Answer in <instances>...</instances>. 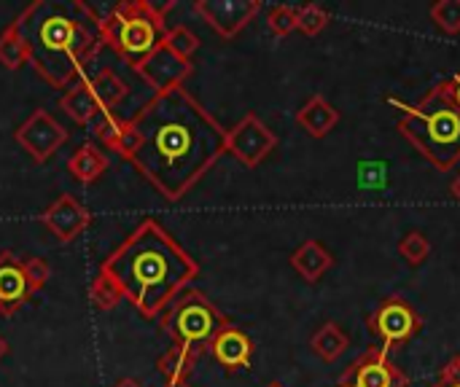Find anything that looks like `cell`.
Masks as SVG:
<instances>
[{
	"label": "cell",
	"mask_w": 460,
	"mask_h": 387,
	"mask_svg": "<svg viewBox=\"0 0 460 387\" xmlns=\"http://www.w3.org/2000/svg\"><path fill=\"white\" fill-rule=\"evenodd\" d=\"M391 105L402 108L399 132L420 156H426L439 172H450L460 164V108L450 78L434 84L418 105L396 97H391Z\"/></svg>",
	"instance_id": "277c9868"
},
{
	"label": "cell",
	"mask_w": 460,
	"mask_h": 387,
	"mask_svg": "<svg viewBox=\"0 0 460 387\" xmlns=\"http://www.w3.org/2000/svg\"><path fill=\"white\" fill-rule=\"evenodd\" d=\"M89 299H92L94 310H100V312H111V310H116V307L124 302V294H121L119 283H116V280H113V277L100 267L97 277L92 280Z\"/></svg>",
	"instance_id": "603a6c76"
},
{
	"label": "cell",
	"mask_w": 460,
	"mask_h": 387,
	"mask_svg": "<svg viewBox=\"0 0 460 387\" xmlns=\"http://www.w3.org/2000/svg\"><path fill=\"white\" fill-rule=\"evenodd\" d=\"M162 46H167L172 54L183 57V59H191L199 48V38L186 27V24H178V27H170L162 38Z\"/></svg>",
	"instance_id": "484cf974"
},
{
	"label": "cell",
	"mask_w": 460,
	"mask_h": 387,
	"mask_svg": "<svg viewBox=\"0 0 460 387\" xmlns=\"http://www.w3.org/2000/svg\"><path fill=\"white\" fill-rule=\"evenodd\" d=\"M143 145L135 170L167 199H183L226 154V129L186 89L154 94L135 116Z\"/></svg>",
	"instance_id": "6da1fadb"
},
{
	"label": "cell",
	"mask_w": 460,
	"mask_h": 387,
	"mask_svg": "<svg viewBox=\"0 0 460 387\" xmlns=\"http://www.w3.org/2000/svg\"><path fill=\"white\" fill-rule=\"evenodd\" d=\"M164 387H189V383H167Z\"/></svg>",
	"instance_id": "74e56055"
},
{
	"label": "cell",
	"mask_w": 460,
	"mask_h": 387,
	"mask_svg": "<svg viewBox=\"0 0 460 387\" xmlns=\"http://www.w3.org/2000/svg\"><path fill=\"white\" fill-rule=\"evenodd\" d=\"M450 194H453V199L460 205V172L453 178V183H450Z\"/></svg>",
	"instance_id": "e575fe53"
},
{
	"label": "cell",
	"mask_w": 460,
	"mask_h": 387,
	"mask_svg": "<svg viewBox=\"0 0 460 387\" xmlns=\"http://www.w3.org/2000/svg\"><path fill=\"white\" fill-rule=\"evenodd\" d=\"M175 3L156 5L151 0H121L102 13V43L111 46L132 70H137L159 46L170 30L164 16Z\"/></svg>",
	"instance_id": "5b68a950"
},
{
	"label": "cell",
	"mask_w": 460,
	"mask_h": 387,
	"mask_svg": "<svg viewBox=\"0 0 460 387\" xmlns=\"http://www.w3.org/2000/svg\"><path fill=\"white\" fill-rule=\"evenodd\" d=\"M135 73L154 89V94H164V92L181 89L186 78L194 73V65L191 59L172 54L167 46H159Z\"/></svg>",
	"instance_id": "7c38bea8"
},
{
	"label": "cell",
	"mask_w": 460,
	"mask_h": 387,
	"mask_svg": "<svg viewBox=\"0 0 460 387\" xmlns=\"http://www.w3.org/2000/svg\"><path fill=\"white\" fill-rule=\"evenodd\" d=\"M0 65L5 70H19V67L30 65L27 43L22 40V35L11 24L0 32Z\"/></svg>",
	"instance_id": "cb8c5ba5"
},
{
	"label": "cell",
	"mask_w": 460,
	"mask_h": 387,
	"mask_svg": "<svg viewBox=\"0 0 460 387\" xmlns=\"http://www.w3.org/2000/svg\"><path fill=\"white\" fill-rule=\"evenodd\" d=\"M431 387H460V356H453L442 372H439V380Z\"/></svg>",
	"instance_id": "d6a6232c"
},
{
	"label": "cell",
	"mask_w": 460,
	"mask_h": 387,
	"mask_svg": "<svg viewBox=\"0 0 460 387\" xmlns=\"http://www.w3.org/2000/svg\"><path fill=\"white\" fill-rule=\"evenodd\" d=\"M278 148V135L256 116L245 113L234 127L226 129V154L245 167H259Z\"/></svg>",
	"instance_id": "ba28073f"
},
{
	"label": "cell",
	"mask_w": 460,
	"mask_h": 387,
	"mask_svg": "<svg viewBox=\"0 0 460 387\" xmlns=\"http://www.w3.org/2000/svg\"><path fill=\"white\" fill-rule=\"evenodd\" d=\"M140 145H143V137H140L137 127L132 124V119H127V124H124V129H121V135L116 137V143H113V148H111V151H116L121 159L132 162V159L137 156Z\"/></svg>",
	"instance_id": "4dcf8cb0"
},
{
	"label": "cell",
	"mask_w": 460,
	"mask_h": 387,
	"mask_svg": "<svg viewBox=\"0 0 460 387\" xmlns=\"http://www.w3.org/2000/svg\"><path fill=\"white\" fill-rule=\"evenodd\" d=\"M124 124H127V119L116 116L113 110H111V113L102 110V113L92 121V132H94V137H97L105 148H113V143H116V137L121 135Z\"/></svg>",
	"instance_id": "f1b7e54d"
},
{
	"label": "cell",
	"mask_w": 460,
	"mask_h": 387,
	"mask_svg": "<svg viewBox=\"0 0 460 387\" xmlns=\"http://www.w3.org/2000/svg\"><path fill=\"white\" fill-rule=\"evenodd\" d=\"M113 387H143L137 380H132V377H127V380H121V383H116Z\"/></svg>",
	"instance_id": "d590c367"
},
{
	"label": "cell",
	"mask_w": 460,
	"mask_h": 387,
	"mask_svg": "<svg viewBox=\"0 0 460 387\" xmlns=\"http://www.w3.org/2000/svg\"><path fill=\"white\" fill-rule=\"evenodd\" d=\"M348 347H350V339H348L345 329L334 321L321 323L310 337V350L326 364H337L348 353Z\"/></svg>",
	"instance_id": "ffe728a7"
},
{
	"label": "cell",
	"mask_w": 460,
	"mask_h": 387,
	"mask_svg": "<svg viewBox=\"0 0 460 387\" xmlns=\"http://www.w3.org/2000/svg\"><path fill=\"white\" fill-rule=\"evenodd\" d=\"M59 108H62L75 124H92V121L102 113V108H100V102H97V97H94L89 81H86V75H84L78 84H73V86L62 94Z\"/></svg>",
	"instance_id": "d6986e66"
},
{
	"label": "cell",
	"mask_w": 460,
	"mask_h": 387,
	"mask_svg": "<svg viewBox=\"0 0 460 387\" xmlns=\"http://www.w3.org/2000/svg\"><path fill=\"white\" fill-rule=\"evenodd\" d=\"M431 22L437 30L445 35H458L460 32V0H437L431 5Z\"/></svg>",
	"instance_id": "83f0119b"
},
{
	"label": "cell",
	"mask_w": 460,
	"mask_h": 387,
	"mask_svg": "<svg viewBox=\"0 0 460 387\" xmlns=\"http://www.w3.org/2000/svg\"><path fill=\"white\" fill-rule=\"evenodd\" d=\"M267 27L272 35L278 38H286L296 30V8L294 5H272L270 13H267Z\"/></svg>",
	"instance_id": "f546056e"
},
{
	"label": "cell",
	"mask_w": 460,
	"mask_h": 387,
	"mask_svg": "<svg viewBox=\"0 0 460 387\" xmlns=\"http://www.w3.org/2000/svg\"><path fill=\"white\" fill-rule=\"evenodd\" d=\"M102 269L148 321H159L199 275L197 259L154 218L140 221L111 251Z\"/></svg>",
	"instance_id": "7a4b0ae2"
},
{
	"label": "cell",
	"mask_w": 460,
	"mask_h": 387,
	"mask_svg": "<svg viewBox=\"0 0 460 387\" xmlns=\"http://www.w3.org/2000/svg\"><path fill=\"white\" fill-rule=\"evenodd\" d=\"M40 224L62 242H73L78 240L89 224H92V213L73 197V194H62L59 199H54L43 213H40Z\"/></svg>",
	"instance_id": "4fadbf2b"
},
{
	"label": "cell",
	"mask_w": 460,
	"mask_h": 387,
	"mask_svg": "<svg viewBox=\"0 0 460 387\" xmlns=\"http://www.w3.org/2000/svg\"><path fill=\"white\" fill-rule=\"evenodd\" d=\"M5 353H8V345H5V339H3V337H0V358H3V356H5Z\"/></svg>",
	"instance_id": "8d00e7d4"
},
{
	"label": "cell",
	"mask_w": 460,
	"mask_h": 387,
	"mask_svg": "<svg viewBox=\"0 0 460 387\" xmlns=\"http://www.w3.org/2000/svg\"><path fill=\"white\" fill-rule=\"evenodd\" d=\"M291 267L299 272V277L305 283H318L332 267H334V256L323 248V242L318 240H305L294 253H291Z\"/></svg>",
	"instance_id": "e0dca14e"
},
{
	"label": "cell",
	"mask_w": 460,
	"mask_h": 387,
	"mask_svg": "<svg viewBox=\"0 0 460 387\" xmlns=\"http://www.w3.org/2000/svg\"><path fill=\"white\" fill-rule=\"evenodd\" d=\"M210 356L213 361L226 372V374H234V372H243V369H251V361H253V339L237 329L234 323H229L224 331L216 334V339L210 342Z\"/></svg>",
	"instance_id": "5bb4252c"
},
{
	"label": "cell",
	"mask_w": 460,
	"mask_h": 387,
	"mask_svg": "<svg viewBox=\"0 0 460 387\" xmlns=\"http://www.w3.org/2000/svg\"><path fill=\"white\" fill-rule=\"evenodd\" d=\"M199 350H191V347H181V345H172L159 361H156V369L159 374L164 377V383H186L199 361Z\"/></svg>",
	"instance_id": "44dd1931"
},
{
	"label": "cell",
	"mask_w": 460,
	"mask_h": 387,
	"mask_svg": "<svg viewBox=\"0 0 460 387\" xmlns=\"http://www.w3.org/2000/svg\"><path fill=\"white\" fill-rule=\"evenodd\" d=\"M32 286L24 275V264L16 253L3 251L0 253V315L11 318L24 307V302L32 296Z\"/></svg>",
	"instance_id": "9a60e30c"
},
{
	"label": "cell",
	"mask_w": 460,
	"mask_h": 387,
	"mask_svg": "<svg viewBox=\"0 0 460 387\" xmlns=\"http://www.w3.org/2000/svg\"><path fill=\"white\" fill-rule=\"evenodd\" d=\"M22 264H24V275H27L32 291H40L49 283V277H51L49 264L43 259H38V256H27V259H22Z\"/></svg>",
	"instance_id": "1f68e13d"
},
{
	"label": "cell",
	"mask_w": 460,
	"mask_h": 387,
	"mask_svg": "<svg viewBox=\"0 0 460 387\" xmlns=\"http://www.w3.org/2000/svg\"><path fill=\"white\" fill-rule=\"evenodd\" d=\"M337 387H410V377L383 347H367L340 377Z\"/></svg>",
	"instance_id": "9c48e42d"
},
{
	"label": "cell",
	"mask_w": 460,
	"mask_h": 387,
	"mask_svg": "<svg viewBox=\"0 0 460 387\" xmlns=\"http://www.w3.org/2000/svg\"><path fill=\"white\" fill-rule=\"evenodd\" d=\"M296 124L315 140L332 135V129L340 124V110L323 97V94H313L299 110H296Z\"/></svg>",
	"instance_id": "2e32d148"
},
{
	"label": "cell",
	"mask_w": 460,
	"mask_h": 387,
	"mask_svg": "<svg viewBox=\"0 0 460 387\" xmlns=\"http://www.w3.org/2000/svg\"><path fill=\"white\" fill-rule=\"evenodd\" d=\"M332 22V13L318 5V3H302L296 5V30H302L305 35H318L326 30V24Z\"/></svg>",
	"instance_id": "d4e9b609"
},
{
	"label": "cell",
	"mask_w": 460,
	"mask_h": 387,
	"mask_svg": "<svg viewBox=\"0 0 460 387\" xmlns=\"http://www.w3.org/2000/svg\"><path fill=\"white\" fill-rule=\"evenodd\" d=\"M450 84H453V97H456V102H458L460 108V70L450 78Z\"/></svg>",
	"instance_id": "836d02e7"
},
{
	"label": "cell",
	"mask_w": 460,
	"mask_h": 387,
	"mask_svg": "<svg viewBox=\"0 0 460 387\" xmlns=\"http://www.w3.org/2000/svg\"><path fill=\"white\" fill-rule=\"evenodd\" d=\"M367 329L380 339V347L391 356L404 350L420 334L423 315L404 296H388L369 312Z\"/></svg>",
	"instance_id": "52a82bcc"
},
{
	"label": "cell",
	"mask_w": 460,
	"mask_h": 387,
	"mask_svg": "<svg viewBox=\"0 0 460 387\" xmlns=\"http://www.w3.org/2000/svg\"><path fill=\"white\" fill-rule=\"evenodd\" d=\"M13 140L19 143L22 151L30 154L32 162L43 164L67 143V129L49 110L38 108L19 124V129L13 132Z\"/></svg>",
	"instance_id": "30bf717a"
},
{
	"label": "cell",
	"mask_w": 460,
	"mask_h": 387,
	"mask_svg": "<svg viewBox=\"0 0 460 387\" xmlns=\"http://www.w3.org/2000/svg\"><path fill=\"white\" fill-rule=\"evenodd\" d=\"M102 13L81 0H35L11 27L22 35L30 51V65L54 89L84 78L86 65L102 43Z\"/></svg>",
	"instance_id": "3957f363"
},
{
	"label": "cell",
	"mask_w": 460,
	"mask_h": 387,
	"mask_svg": "<svg viewBox=\"0 0 460 387\" xmlns=\"http://www.w3.org/2000/svg\"><path fill=\"white\" fill-rule=\"evenodd\" d=\"M229 323L232 321L202 291L194 288L181 294L172 302V307L159 318V326L172 339V345L191 347L199 353H205L216 339V334L224 331Z\"/></svg>",
	"instance_id": "8992f818"
},
{
	"label": "cell",
	"mask_w": 460,
	"mask_h": 387,
	"mask_svg": "<svg viewBox=\"0 0 460 387\" xmlns=\"http://www.w3.org/2000/svg\"><path fill=\"white\" fill-rule=\"evenodd\" d=\"M108 164H111V162H108V154H105L100 145L84 143V145H78L75 154L67 159V172H70L78 183L89 186V183H94V180H100V178L105 175Z\"/></svg>",
	"instance_id": "ac0fdd59"
},
{
	"label": "cell",
	"mask_w": 460,
	"mask_h": 387,
	"mask_svg": "<svg viewBox=\"0 0 460 387\" xmlns=\"http://www.w3.org/2000/svg\"><path fill=\"white\" fill-rule=\"evenodd\" d=\"M261 11L259 0H197L194 13L221 38L240 35Z\"/></svg>",
	"instance_id": "8fae6325"
},
{
	"label": "cell",
	"mask_w": 460,
	"mask_h": 387,
	"mask_svg": "<svg viewBox=\"0 0 460 387\" xmlns=\"http://www.w3.org/2000/svg\"><path fill=\"white\" fill-rule=\"evenodd\" d=\"M86 81H89V86H92V92H94L100 108L108 110V113L129 94V86L116 75L113 67H100V70H97L94 75H89Z\"/></svg>",
	"instance_id": "7402d4cb"
},
{
	"label": "cell",
	"mask_w": 460,
	"mask_h": 387,
	"mask_svg": "<svg viewBox=\"0 0 460 387\" xmlns=\"http://www.w3.org/2000/svg\"><path fill=\"white\" fill-rule=\"evenodd\" d=\"M399 253L402 259H407L410 267H420L431 256V242L423 232H407L399 240Z\"/></svg>",
	"instance_id": "4316f807"
},
{
	"label": "cell",
	"mask_w": 460,
	"mask_h": 387,
	"mask_svg": "<svg viewBox=\"0 0 460 387\" xmlns=\"http://www.w3.org/2000/svg\"><path fill=\"white\" fill-rule=\"evenodd\" d=\"M267 387H286V385H280V383H270Z\"/></svg>",
	"instance_id": "f35d334b"
}]
</instances>
